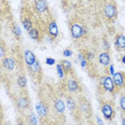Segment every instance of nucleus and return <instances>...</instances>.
Listing matches in <instances>:
<instances>
[{
	"label": "nucleus",
	"instance_id": "1",
	"mask_svg": "<svg viewBox=\"0 0 125 125\" xmlns=\"http://www.w3.org/2000/svg\"><path fill=\"white\" fill-rule=\"evenodd\" d=\"M99 84L100 86L103 87V90L105 92H108L110 94H114V91H115V85H114V82L112 80V77L108 74L101 75L99 78Z\"/></svg>",
	"mask_w": 125,
	"mask_h": 125
},
{
	"label": "nucleus",
	"instance_id": "2",
	"mask_svg": "<svg viewBox=\"0 0 125 125\" xmlns=\"http://www.w3.org/2000/svg\"><path fill=\"white\" fill-rule=\"evenodd\" d=\"M100 111L104 119L108 120V121L112 120L115 115V110L113 108L112 103H110V101H103L100 105Z\"/></svg>",
	"mask_w": 125,
	"mask_h": 125
},
{
	"label": "nucleus",
	"instance_id": "3",
	"mask_svg": "<svg viewBox=\"0 0 125 125\" xmlns=\"http://www.w3.org/2000/svg\"><path fill=\"white\" fill-rule=\"evenodd\" d=\"M104 15L108 21H113L116 19V15H118V9H116V6L113 1L108 2L107 4H105L104 7Z\"/></svg>",
	"mask_w": 125,
	"mask_h": 125
},
{
	"label": "nucleus",
	"instance_id": "4",
	"mask_svg": "<svg viewBox=\"0 0 125 125\" xmlns=\"http://www.w3.org/2000/svg\"><path fill=\"white\" fill-rule=\"evenodd\" d=\"M70 32H71L72 38L77 40V39H80L86 35V27L81 25L80 23L74 22L70 25Z\"/></svg>",
	"mask_w": 125,
	"mask_h": 125
},
{
	"label": "nucleus",
	"instance_id": "5",
	"mask_svg": "<svg viewBox=\"0 0 125 125\" xmlns=\"http://www.w3.org/2000/svg\"><path fill=\"white\" fill-rule=\"evenodd\" d=\"M29 105H30L29 96H28V94H26L25 92L20 94V95L16 97V99H15V106H16V108L19 109L20 111L27 110V109L29 108Z\"/></svg>",
	"mask_w": 125,
	"mask_h": 125
},
{
	"label": "nucleus",
	"instance_id": "6",
	"mask_svg": "<svg viewBox=\"0 0 125 125\" xmlns=\"http://www.w3.org/2000/svg\"><path fill=\"white\" fill-rule=\"evenodd\" d=\"M78 103H79V109L80 111L84 114L85 116L90 118L93 113V110H92V106H91V103L87 98H85L84 96H80L79 99H78Z\"/></svg>",
	"mask_w": 125,
	"mask_h": 125
},
{
	"label": "nucleus",
	"instance_id": "7",
	"mask_svg": "<svg viewBox=\"0 0 125 125\" xmlns=\"http://www.w3.org/2000/svg\"><path fill=\"white\" fill-rule=\"evenodd\" d=\"M66 87L69 93H79L81 91V86H80L79 82L75 78H69L66 82Z\"/></svg>",
	"mask_w": 125,
	"mask_h": 125
},
{
	"label": "nucleus",
	"instance_id": "8",
	"mask_svg": "<svg viewBox=\"0 0 125 125\" xmlns=\"http://www.w3.org/2000/svg\"><path fill=\"white\" fill-rule=\"evenodd\" d=\"M112 80L114 82L115 87H118V88L125 87V72H122V71L115 72L112 75Z\"/></svg>",
	"mask_w": 125,
	"mask_h": 125
},
{
	"label": "nucleus",
	"instance_id": "9",
	"mask_svg": "<svg viewBox=\"0 0 125 125\" xmlns=\"http://www.w3.org/2000/svg\"><path fill=\"white\" fill-rule=\"evenodd\" d=\"M36 111H37V114L40 116L41 119H44L48 116L49 114V108L46 106V104L44 101H38L36 104Z\"/></svg>",
	"mask_w": 125,
	"mask_h": 125
},
{
	"label": "nucleus",
	"instance_id": "10",
	"mask_svg": "<svg viewBox=\"0 0 125 125\" xmlns=\"http://www.w3.org/2000/svg\"><path fill=\"white\" fill-rule=\"evenodd\" d=\"M114 46L119 52L125 51V36L123 33H118L115 36V40H114Z\"/></svg>",
	"mask_w": 125,
	"mask_h": 125
},
{
	"label": "nucleus",
	"instance_id": "11",
	"mask_svg": "<svg viewBox=\"0 0 125 125\" xmlns=\"http://www.w3.org/2000/svg\"><path fill=\"white\" fill-rule=\"evenodd\" d=\"M24 61H25L26 66H27V67H31L36 62L37 58H36V55L33 54L32 51L25 50V52H24Z\"/></svg>",
	"mask_w": 125,
	"mask_h": 125
},
{
	"label": "nucleus",
	"instance_id": "12",
	"mask_svg": "<svg viewBox=\"0 0 125 125\" xmlns=\"http://www.w3.org/2000/svg\"><path fill=\"white\" fill-rule=\"evenodd\" d=\"M2 66H3L4 69L12 71V70H14L15 66H16V61L13 57H4L2 59Z\"/></svg>",
	"mask_w": 125,
	"mask_h": 125
},
{
	"label": "nucleus",
	"instance_id": "13",
	"mask_svg": "<svg viewBox=\"0 0 125 125\" xmlns=\"http://www.w3.org/2000/svg\"><path fill=\"white\" fill-rule=\"evenodd\" d=\"M33 6H35V10L39 14H43L48 11V3L45 0H36Z\"/></svg>",
	"mask_w": 125,
	"mask_h": 125
},
{
	"label": "nucleus",
	"instance_id": "14",
	"mask_svg": "<svg viewBox=\"0 0 125 125\" xmlns=\"http://www.w3.org/2000/svg\"><path fill=\"white\" fill-rule=\"evenodd\" d=\"M110 54H109L108 51H104L98 55V62L101 66L104 67H107L110 65Z\"/></svg>",
	"mask_w": 125,
	"mask_h": 125
},
{
	"label": "nucleus",
	"instance_id": "15",
	"mask_svg": "<svg viewBox=\"0 0 125 125\" xmlns=\"http://www.w3.org/2000/svg\"><path fill=\"white\" fill-rule=\"evenodd\" d=\"M48 32L49 35L51 36L52 38H57V36H58V26H57V23L55 21H51L50 23H49L48 25Z\"/></svg>",
	"mask_w": 125,
	"mask_h": 125
},
{
	"label": "nucleus",
	"instance_id": "16",
	"mask_svg": "<svg viewBox=\"0 0 125 125\" xmlns=\"http://www.w3.org/2000/svg\"><path fill=\"white\" fill-rule=\"evenodd\" d=\"M53 107L58 114H64L65 109H66V105H65V103L62 101V99L56 98V99L53 101Z\"/></svg>",
	"mask_w": 125,
	"mask_h": 125
},
{
	"label": "nucleus",
	"instance_id": "17",
	"mask_svg": "<svg viewBox=\"0 0 125 125\" xmlns=\"http://www.w3.org/2000/svg\"><path fill=\"white\" fill-rule=\"evenodd\" d=\"M28 68H29V71H30L31 75H37V78L39 75V78H40L41 74H42V68H41V65H40V62H39L38 59L36 61V62L32 65V66L28 67Z\"/></svg>",
	"mask_w": 125,
	"mask_h": 125
},
{
	"label": "nucleus",
	"instance_id": "18",
	"mask_svg": "<svg viewBox=\"0 0 125 125\" xmlns=\"http://www.w3.org/2000/svg\"><path fill=\"white\" fill-rule=\"evenodd\" d=\"M65 105H66V107L68 108V110L70 112H74L78 108L77 103H75V100L71 97V96H67L66 97V103H65Z\"/></svg>",
	"mask_w": 125,
	"mask_h": 125
},
{
	"label": "nucleus",
	"instance_id": "19",
	"mask_svg": "<svg viewBox=\"0 0 125 125\" xmlns=\"http://www.w3.org/2000/svg\"><path fill=\"white\" fill-rule=\"evenodd\" d=\"M61 65L62 66V68H64L65 72L66 73H72V71H73V69H72V65L71 62L69 61H66V59H62L61 62Z\"/></svg>",
	"mask_w": 125,
	"mask_h": 125
},
{
	"label": "nucleus",
	"instance_id": "20",
	"mask_svg": "<svg viewBox=\"0 0 125 125\" xmlns=\"http://www.w3.org/2000/svg\"><path fill=\"white\" fill-rule=\"evenodd\" d=\"M28 35H29V37L32 39V40H36V41L40 40V32H39V30L37 28L32 27L29 31H28Z\"/></svg>",
	"mask_w": 125,
	"mask_h": 125
},
{
	"label": "nucleus",
	"instance_id": "21",
	"mask_svg": "<svg viewBox=\"0 0 125 125\" xmlns=\"http://www.w3.org/2000/svg\"><path fill=\"white\" fill-rule=\"evenodd\" d=\"M17 85L22 88V90H25L26 86H27V79L24 74H20L19 78H17Z\"/></svg>",
	"mask_w": 125,
	"mask_h": 125
},
{
	"label": "nucleus",
	"instance_id": "22",
	"mask_svg": "<svg viewBox=\"0 0 125 125\" xmlns=\"http://www.w3.org/2000/svg\"><path fill=\"white\" fill-rule=\"evenodd\" d=\"M22 24H23V27L27 31H29L31 28H32V22H31V20L29 17H24L22 21Z\"/></svg>",
	"mask_w": 125,
	"mask_h": 125
},
{
	"label": "nucleus",
	"instance_id": "23",
	"mask_svg": "<svg viewBox=\"0 0 125 125\" xmlns=\"http://www.w3.org/2000/svg\"><path fill=\"white\" fill-rule=\"evenodd\" d=\"M28 123L29 125H38V119H37V115H36L33 112H30L28 114Z\"/></svg>",
	"mask_w": 125,
	"mask_h": 125
},
{
	"label": "nucleus",
	"instance_id": "24",
	"mask_svg": "<svg viewBox=\"0 0 125 125\" xmlns=\"http://www.w3.org/2000/svg\"><path fill=\"white\" fill-rule=\"evenodd\" d=\"M7 55V48L6 44L2 40H0V59H3Z\"/></svg>",
	"mask_w": 125,
	"mask_h": 125
},
{
	"label": "nucleus",
	"instance_id": "25",
	"mask_svg": "<svg viewBox=\"0 0 125 125\" xmlns=\"http://www.w3.org/2000/svg\"><path fill=\"white\" fill-rule=\"evenodd\" d=\"M12 32H13V35H14L17 39L21 37V35H22V30H21L20 26L17 24H13V26H12Z\"/></svg>",
	"mask_w": 125,
	"mask_h": 125
},
{
	"label": "nucleus",
	"instance_id": "26",
	"mask_svg": "<svg viewBox=\"0 0 125 125\" xmlns=\"http://www.w3.org/2000/svg\"><path fill=\"white\" fill-rule=\"evenodd\" d=\"M56 69H57V74H58V78L59 79H64L65 75H66V72H65L64 68H62V66L61 64H58L56 66Z\"/></svg>",
	"mask_w": 125,
	"mask_h": 125
},
{
	"label": "nucleus",
	"instance_id": "27",
	"mask_svg": "<svg viewBox=\"0 0 125 125\" xmlns=\"http://www.w3.org/2000/svg\"><path fill=\"white\" fill-rule=\"evenodd\" d=\"M119 106H120V109H121L123 112H125V93L122 94L121 97H120V100H119Z\"/></svg>",
	"mask_w": 125,
	"mask_h": 125
},
{
	"label": "nucleus",
	"instance_id": "28",
	"mask_svg": "<svg viewBox=\"0 0 125 125\" xmlns=\"http://www.w3.org/2000/svg\"><path fill=\"white\" fill-rule=\"evenodd\" d=\"M78 57H79V59H80V64H81V66L83 67V68H85L86 65H87V61L85 59V57L83 56V54H81V53L78 54Z\"/></svg>",
	"mask_w": 125,
	"mask_h": 125
},
{
	"label": "nucleus",
	"instance_id": "29",
	"mask_svg": "<svg viewBox=\"0 0 125 125\" xmlns=\"http://www.w3.org/2000/svg\"><path fill=\"white\" fill-rule=\"evenodd\" d=\"M83 56L85 57V59H86L87 62L92 61V59L94 58V57H95V55H94V53H93V52H88V51L85 52V54H83Z\"/></svg>",
	"mask_w": 125,
	"mask_h": 125
},
{
	"label": "nucleus",
	"instance_id": "30",
	"mask_svg": "<svg viewBox=\"0 0 125 125\" xmlns=\"http://www.w3.org/2000/svg\"><path fill=\"white\" fill-rule=\"evenodd\" d=\"M62 55L65 57H70L72 56V51L70 50V49H65L64 51H62Z\"/></svg>",
	"mask_w": 125,
	"mask_h": 125
},
{
	"label": "nucleus",
	"instance_id": "31",
	"mask_svg": "<svg viewBox=\"0 0 125 125\" xmlns=\"http://www.w3.org/2000/svg\"><path fill=\"white\" fill-rule=\"evenodd\" d=\"M45 64L49 65V66H52V65L55 64V59L52 58V57H48V58L45 59Z\"/></svg>",
	"mask_w": 125,
	"mask_h": 125
},
{
	"label": "nucleus",
	"instance_id": "32",
	"mask_svg": "<svg viewBox=\"0 0 125 125\" xmlns=\"http://www.w3.org/2000/svg\"><path fill=\"white\" fill-rule=\"evenodd\" d=\"M103 43H104V45H103V46H104V49H105L106 51H108L109 49H110V45H109V42L106 40V39H104V42H103Z\"/></svg>",
	"mask_w": 125,
	"mask_h": 125
},
{
	"label": "nucleus",
	"instance_id": "33",
	"mask_svg": "<svg viewBox=\"0 0 125 125\" xmlns=\"http://www.w3.org/2000/svg\"><path fill=\"white\" fill-rule=\"evenodd\" d=\"M16 125H25V122L23 119H17V123Z\"/></svg>",
	"mask_w": 125,
	"mask_h": 125
},
{
	"label": "nucleus",
	"instance_id": "34",
	"mask_svg": "<svg viewBox=\"0 0 125 125\" xmlns=\"http://www.w3.org/2000/svg\"><path fill=\"white\" fill-rule=\"evenodd\" d=\"M96 120H97V125H104V122H103V120H101L99 116H97L96 118Z\"/></svg>",
	"mask_w": 125,
	"mask_h": 125
},
{
	"label": "nucleus",
	"instance_id": "35",
	"mask_svg": "<svg viewBox=\"0 0 125 125\" xmlns=\"http://www.w3.org/2000/svg\"><path fill=\"white\" fill-rule=\"evenodd\" d=\"M109 70H110V74L113 75L114 74V67H113V65H110V69H109Z\"/></svg>",
	"mask_w": 125,
	"mask_h": 125
},
{
	"label": "nucleus",
	"instance_id": "36",
	"mask_svg": "<svg viewBox=\"0 0 125 125\" xmlns=\"http://www.w3.org/2000/svg\"><path fill=\"white\" fill-rule=\"evenodd\" d=\"M121 62L125 65V54H123V55H122V57H121Z\"/></svg>",
	"mask_w": 125,
	"mask_h": 125
},
{
	"label": "nucleus",
	"instance_id": "37",
	"mask_svg": "<svg viewBox=\"0 0 125 125\" xmlns=\"http://www.w3.org/2000/svg\"><path fill=\"white\" fill-rule=\"evenodd\" d=\"M122 125H125V116H122Z\"/></svg>",
	"mask_w": 125,
	"mask_h": 125
},
{
	"label": "nucleus",
	"instance_id": "38",
	"mask_svg": "<svg viewBox=\"0 0 125 125\" xmlns=\"http://www.w3.org/2000/svg\"><path fill=\"white\" fill-rule=\"evenodd\" d=\"M0 81H1V73H0Z\"/></svg>",
	"mask_w": 125,
	"mask_h": 125
},
{
	"label": "nucleus",
	"instance_id": "39",
	"mask_svg": "<svg viewBox=\"0 0 125 125\" xmlns=\"http://www.w3.org/2000/svg\"><path fill=\"white\" fill-rule=\"evenodd\" d=\"M51 125H56V124H51Z\"/></svg>",
	"mask_w": 125,
	"mask_h": 125
}]
</instances>
